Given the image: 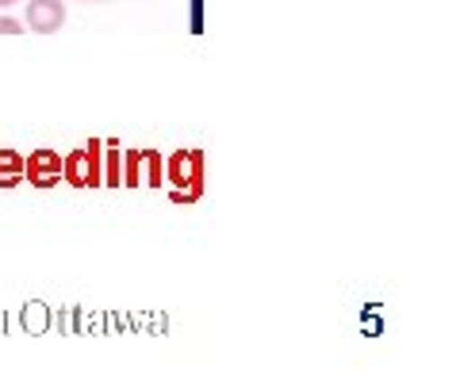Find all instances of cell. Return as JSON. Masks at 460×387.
<instances>
[{
	"label": "cell",
	"mask_w": 460,
	"mask_h": 387,
	"mask_svg": "<svg viewBox=\"0 0 460 387\" xmlns=\"http://www.w3.org/2000/svg\"><path fill=\"white\" fill-rule=\"evenodd\" d=\"M23 173L31 177V184H39V189H50V184L62 180V157L54 150H39V154H31V162L23 165Z\"/></svg>",
	"instance_id": "2"
},
{
	"label": "cell",
	"mask_w": 460,
	"mask_h": 387,
	"mask_svg": "<svg viewBox=\"0 0 460 387\" xmlns=\"http://www.w3.org/2000/svg\"><path fill=\"white\" fill-rule=\"evenodd\" d=\"M23 27L35 35H54L66 27V4L62 0H27Z\"/></svg>",
	"instance_id": "1"
},
{
	"label": "cell",
	"mask_w": 460,
	"mask_h": 387,
	"mask_svg": "<svg viewBox=\"0 0 460 387\" xmlns=\"http://www.w3.org/2000/svg\"><path fill=\"white\" fill-rule=\"evenodd\" d=\"M62 177H69L74 184H93L96 173H89V154H74L69 162H62Z\"/></svg>",
	"instance_id": "3"
},
{
	"label": "cell",
	"mask_w": 460,
	"mask_h": 387,
	"mask_svg": "<svg viewBox=\"0 0 460 387\" xmlns=\"http://www.w3.org/2000/svg\"><path fill=\"white\" fill-rule=\"evenodd\" d=\"M23 177V162H20V157L16 154H0V184H4V189H8V184H16Z\"/></svg>",
	"instance_id": "4"
},
{
	"label": "cell",
	"mask_w": 460,
	"mask_h": 387,
	"mask_svg": "<svg viewBox=\"0 0 460 387\" xmlns=\"http://www.w3.org/2000/svg\"><path fill=\"white\" fill-rule=\"evenodd\" d=\"M20 31H27V27H23L20 20H12V16H0V35H20Z\"/></svg>",
	"instance_id": "5"
},
{
	"label": "cell",
	"mask_w": 460,
	"mask_h": 387,
	"mask_svg": "<svg viewBox=\"0 0 460 387\" xmlns=\"http://www.w3.org/2000/svg\"><path fill=\"white\" fill-rule=\"evenodd\" d=\"M12 4H20V0H0V8H12Z\"/></svg>",
	"instance_id": "6"
}]
</instances>
